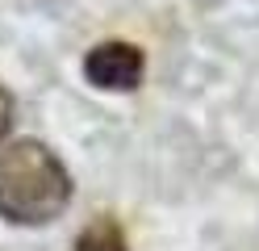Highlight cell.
Returning a JSON list of instances; mask_svg holds the SVG:
<instances>
[{"instance_id":"cell-1","label":"cell","mask_w":259,"mask_h":251,"mask_svg":"<svg viewBox=\"0 0 259 251\" xmlns=\"http://www.w3.org/2000/svg\"><path fill=\"white\" fill-rule=\"evenodd\" d=\"M71 172L46 142L17 138L0 147V218L13 226H46L71 205Z\"/></svg>"},{"instance_id":"cell-2","label":"cell","mask_w":259,"mask_h":251,"mask_svg":"<svg viewBox=\"0 0 259 251\" xmlns=\"http://www.w3.org/2000/svg\"><path fill=\"white\" fill-rule=\"evenodd\" d=\"M84 76H88V84H96L105 92H134L142 76H147V55L121 38L96 42L84 55Z\"/></svg>"},{"instance_id":"cell-3","label":"cell","mask_w":259,"mask_h":251,"mask_svg":"<svg viewBox=\"0 0 259 251\" xmlns=\"http://www.w3.org/2000/svg\"><path fill=\"white\" fill-rule=\"evenodd\" d=\"M75 251H130L125 243V230L117 226V218H92V222L79 230L75 239Z\"/></svg>"},{"instance_id":"cell-4","label":"cell","mask_w":259,"mask_h":251,"mask_svg":"<svg viewBox=\"0 0 259 251\" xmlns=\"http://www.w3.org/2000/svg\"><path fill=\"white\" fill-rule=\"evenodd\" d=\"M13 113H17V100H13V92L0 84V142H5V134L13 130Z\"/></svg>"}]
</instances>
